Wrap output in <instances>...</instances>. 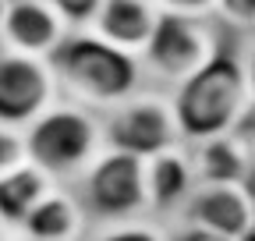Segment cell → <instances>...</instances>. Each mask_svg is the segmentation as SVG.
I'll return each mask as SVG.
<instances>
[{"label":"cell","mask_w":255,"mask_h":241,"mask_svg":"<svg viewBox=\"0 0 255 241\" xmlns=\"http://www.w3.org/2000/svg\"><path fill=\"white\" fill-rule=\"evenodd\" d=\"M28 160V149H25V135H18L14 128L0 124V174H7L14 167H21Z\"/></svg>","instance_id":"9a60e30c"},{"label":"cell","mask_w":255,"mask_h":241,"mask_svg":"<svg viewBox=\"0 0 255 241\" xmlns=\"http://www.w3.org/2000/svg\"><path fill=\"white\" fill-rule=\"evenodd\" d=\"M156 21H159V11L152 0H103L100 14L92 21V32L114 43L117 50L138 57L152 39Z\"/></svg>","instance_id":"8fae6325"},{"label":"cell","mask_w":255,"mask_h":241,"mask_svg":"<svg viewBox=\"0 0 255 241\" xmlns=\"http://www.w3.org/2000/svg\"><path fill=\"white\" fill-rule=\"evenodd\" d=\"M85 202L107 220H131L149 209L145 192V160L107 149L85 170Z\"/></svg>","instance_id":"8992f818"},{"label":"cell","mask_w":255,"mask_h":241,"mask_svg":"<svg viewBox=\"0 0 255 241\" xmlns=\"http://www.w3.org/2000/svg\"><path fill=\"white\" fill-rule=\"evenodd\" d=\"M100 241H167V238L149 224H121V227H110Z\"/></svg>","instance_id":"d6986e66"},{"label":"cell","mask_w":255,"mask_h":241,"mask_svg":"<svg viewBox=\"0 0 255 241\" xmlns=\"http://www.w3.org/2000/svg\"><path fill=\"white\" fill-rule=\"evenodd\" d=\"M184 224L206 227L231 241H248L255 231V206L245 181H206L184 202Z\"/></svg>","instance_id":"ba28073f"},{"label":"cell","mask_w":255,"mask_h":241,"mask_svg":"<svg viewBox=\"0 0 255 241\" xmlns=\"http://www.w3.org/2000/svg\"><path fill=\"white\" fill-rule=\"evenodd\" d=\"M248 241H255V231H252V238H248Z\"/></svg>","instance_id":"cb8c5ba5"},{"label":"cell","mask_w":255,"mask_h":241,"mask_svg":"<svg viewBox=\"0 0 255 241\" xmlns=\"http://www.w3.org/2000/svg\"><path fill=\"white\" fill-rule=\"evenodd\" d=\"M216 14L234 28H255V0H216Z\"/></svg>","instance_id":"ac0fdd59"},{"label":"cell","mask_w":255,"mask_h":241,"mask_svg":"<svg viewBox=\"0 0 255 241\" xmlns=\"http://www.w3.org/2000/svg\"><path fill=\"white\" fill-rule=\"evenodd\" d=\"M191 188H195V170H191V156L181 145L163 149L145 160V192H149V209H170L181 199L188 202Z\"/></svg>","instance_id":"7c38bea8"},{"label":"cell","mask_w":255,"mask_h":241,"mask_svg":"<svg viewBox=\"0 0 255 241\" xmlns=\"http://www.w3.org/2000/svg\"><path fill=\"white\" fill-rule=\"evenodd\" d=\"M100 124L82 107H50L43 117L28 124L25 149L28 163H36L50 177H68L89 170L100 156Z\"/></svg>","instance_id":"3957f363"},{"label":"cell","mask_w":255,"mask_h":241,"mask_svg":"<svg viewBox=\"0 0 255 241\" xmlns=\"http://www.w3.org/2000/svg\"><path fill=\"white\" fill-rule=\"evenodd\" d=\"M25 241H32V238H25Z\"/></svg>","instance_id":"d4e9b609"},{"label":"cell","mask_w":255,"mask_h":241,"mask_svg":"<svg viewBox=\"0 0 255 241\" xmlns=\"http://www.w3.org/2000/svg\"><path fill=\"white\" fill-rule=\"evenodd\" d=\"M252 110L245 60L234 53H216L209 64L177 85L174 93V114L184 142H202L238 131Z\"/></svg>","instance_id":"6da1fadb"},{"label":"cell","mask_w":255,"mask_h":241,"mask_svg":"<svg viewBox=\"0 0 255 241\" xmlns=\"http://www.w3.org/2000/svg\"><path fill=\"white\" fill-rule=\"evenodd\" d=\"M7 7H11V0H0V25H4V14H7Z\"/></svg>","instance_id":"603a6c76"},{"label":"cell","mask_w":255,"mask_h":241,"mask_svg":"<svg viewBox=\"0 0 255 241\" xmlns=\"http://www.w3.org/2000/svg\"><path fill=\"white\" fill-rule=\"evenodd\" d=\"M25 238L32 241H75L82 234V206L68 192H50L25 217Z\"/></svg>","instance_id":"5bb4252c"},{"label":"cell","mask_w":255,"mask_h":241,"mask_svg":"<svg viewBox=\"0 0 255 241\" xmlns=\"http://www.w3.org/2000/svg\"><path fill=\"white\" fill-rule=\"evenodd\" d=\"M188 156H191V170H195V185H206V181H248V174L255 170V142H248L238 128L216 138L191 142Z\"/></svg>","instance_id":"30bf717a"},{"label":"cell","mask_w":255,"mask_h":241,"mask_svg":"<svg viewBox=\"0 0 255 241\" xmlns=\"http://www.w3.org/2000/svg\"><path fill=\"white\" fill-rule=\"evenodd\" d=\"M245 188H248V195H252V206H255V170L248 174V181H245Z\"/></svg>","instance_id":"7402d4cb"},{"label":"cell","mask_w":255,"mask_h":241,"mask_svg":"<svg viewBox=\"0 0 255 241\" xmlns=\"http://www.w3.org/2000/svg\"><path fill=\"white\" fill-rule=\"evenodd\" d=\"M107 138L110 149L131 153L138 160H149L163 149L181 145V128H177V114H174V100L152 96V93H135L124 103L110 107L107 117Z\"/></svg>","instance_id":"277c9868"},{"label":"cell","mask_w":255,"mask_h":241,"mask_svg":"<svg viewBox=\"0 0 255 241\" xmlns=\"http://www.w3.org/2000/svg\"><path fill=\"white\" fill-rule=\"evenodd\" d=\"M50 4L64 14V21H68L71 28H78V25H92L96 21L103 0H50Z\"/></svg>","instance_id":"2e32d148"},{"label":"cell","mask_w":255,"mask_h":241,"mask_svg":"<svg viewBox=\"0 0 255 241\" xmlns=\"http://www.w3.org/2000/svg\"><path fill=\"white\" fill-rule=\"evenodd\" d=\"M245 78H248V96H252V110H255V50L245 60Z\"/></svg>","instance_id":"44dd1931"},{"label":"cell","mask_w":255,"mask_h":241,"mask_svg":"<svg viewBox=\"0 0 255 241\" xmlns=\"http://www.w3.org/2000/svg\"><path fill=\"white\" fill-rule=\"evenodd\" d=\"M57 75L50 60L25 53H0V124H32L53 107Z\"/></svg>","instance_id":"52a82bcc"},{"label":"cell","mask_w":255,"mask_h":241,"mask_svg":"<svg viewBox=\"0 0 255 241\" xmlns=\"http://www.w3.org/2000/svg\"><path fill=\"white\" fill-rule=\"evenodd\" d=\"M216 53H220L216 36L209 32V25L202 18L159 14V21L152 28V39L142 50V64L156 78H167V82L181 85L191 75H199Z\"/></svg>","instance_id":"5b68a950"},{"label":"cell","mask_w":255,"mask_h":241,"mask_svg":"<svg viewBox=\"0 0 255 241\" xmlns=\"http://www.w3.org/2000/svg\"><path fill=\"white\" fill-rule=\"evenodd\" d=\"M53 192V177L36 163H21L7 174H0V220L25 224V217Z\"/></svg>","instance_id":"4fadbf2b"},{"label":"cell","mask_w":255,"mask_h":241,"mask_svg":"<svg viewBox=\"0 0 255 241\" xmlns=\"http://www.w3.org/2000/svg\"><path fill=\"white\" fill-rule=\"evenodd\" d=\"M159 14H177V18H209L216 14V0H152Z\"/></svg>","instance_id":"e0dca14e"},{"label":"cell","mask_w":255,"mask_h":241,"mask_svg":"<svg viewBox=\"0 0 255 241\" xmlns=\"http://www.w3.org/2000/svg\"><path fill=\"white\" fill-rule=\"evenodd\" d=\"M68 32L71 25L64 21V14L50 0H11L4 25H0V36H4L11 53L43 57V60L57 53V46L68 39Z\"/></svg>","instance_id":"9c48e42d"},{"label":"cell","mask_w":255,"mask_h":241,"mask_svg":"<svg viewBox=\"0 0 255 241\" xmlns=\"http://www.w3.org/2000/svg\"><path fill=\"white\" fill-rule=\"evenodd\" d=\"M57 82L92 107H117L138 93V57L117 50L96 32L68 36L50 57Z\"/></svg>","instance_id":"7a4b0ae2"},{"label":"cell","mask_w":255,"mask_h":241,"mask_svg":"<svg viewBox=\"0 0 255 241\" xmlns=\"http://www.w3.org/2000/svg\"><path fill=\"white\" fill-rule=\"evenodd\" d=\"M170 241H231V238H223V234H213V231H206V227H191V224H184Z\"/></svg>","instance_id":"ffe728a7"}]
</instances>
